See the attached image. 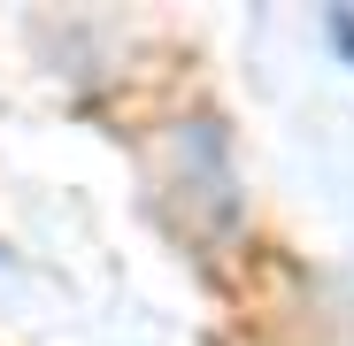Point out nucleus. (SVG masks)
Masks as SVG:
<instances>
[{"label":"nucleus","instance_id":"f257e3e1","mask_svg":"<svg viewBox=\"0 0 354 346\" xmlns=\"http://www.w3.org/2000/svg\"><path fill=\"white\" fill-rule=\"evenodd\" d=\"M331 31H339V46H346V54H354V16H346V8H339V16H331Z\"/></svg>","mask_w":354,"mask_h":346}]
</instances>
